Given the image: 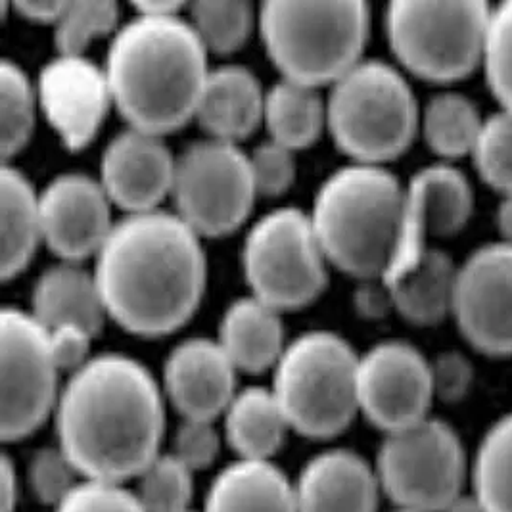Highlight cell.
I'll return each instance as SVG.
<instances>
[{"label": "cell", "mask_w": 512, "mask_h": 512, "mask_svg": "<svg viewBox=\"0 0 512 512\" xmlns=\"http://www.w3.org/2000/svg\"><path fill=\"white\" fill-rule=\"evenodd\" d=\"M52 417L56 445L85 480H137L162 453V388L142 363L121 353L94 355L70 374Z\"/></svg>", "instance_id": "6da1fadb"}, {"label": "cell", "mask_w": 512, "mask_h": 512, "mask_svg": "<svg viewBox=\"0 0 512 512\" xmlns=\"http://www.w3.org/2000/svg\"><path fill=\"white\" fill-rule=\"evenodd\" d=\"M175 211L129 213L96 254L94 280L108 317L139 336L187 323L206 288V254Z\"/></svg>", "instance_id": "7a4b0ae2"}, {"label": "cell", "mask_w": 512, "mask_h": 512, "mask_svg": "<svg viewBox=\"0 0 512 512\" xmlns=\"http://www.w3.org/2000/svg\"><path fill=\"white\" fill-rule=\"evenodd\" d=\"M104 70L129 127L158 137L196 117L211 71L208 50L181 14H137L119 27Z\"/></svg>", "instance_id": "3957f363"}, {"label": "cell", "mask_w": 512, "mask_h": 512, "mask_svg": "<svg viewBox=\"0 0 512 512\" xmlns=\"http://www.w3.org/2000/svg\"><path fill=\"white\" fill-rule=\"evenodd\" d=\"M405 185L384 165L351 163L317 190L309 213L326 261L359 280L382 279L403 223Z\"/></svg>", "instance_id": "277c9868"}, {"label": "cell", "mask_w": 512, "mask_h": 512, "mask_svg": "<svg viewBox=\"0 0 512 512\" xmlns=\"http://www.w3.org/2000/svg\"><path fill=\"white\" fill-rule=\"evenodd\" d=\"M257 20L282 79L317 89L336 83L363 60L371 8L361 0H271L259 6Z\"/></svg>", "instance_id": "5b68a950"}, {"label": "cell", "mask_w": 512, "mask_h": 512, "mask_svg": "<svg viewBox=\"0 0 512 512\" xmlns=\"http://www.w3.org/2000/svg\"><path fill=\"white\" fill-rule=\"evenodd\" d=\"M326 127L355 163L401 156L420 131V108L403 73L384 60H361L330 85Z\"/></svg>", "instance_id": "8992f818"}, {"label": "cell", "mask_w": 512, "mask_h": 512, "mask_svg": "<svg viewBox=\"0 0 512 512\" xmlns=\"http://www.w3.org/2000/svg\"><path fill=\"white\" fill-rule=\"evenodd\" d=\"M357 367L359 355L334 332L311 330L286 344L271 392L290 430L311 440L342 434L359 413Z\"/></svg>", "instance_id": "52a82bcc"}, {"label": "cell", "mask_w": 512, "mask_h": 512, "mask_svg": "<svg viewBox=\"0 0 512 512\" xmlns=\"http://www.w3.org/2000/svg\"><path fill=\"white\" fill-rule=\"evenodd\" d=\"M489 14L484 0H396L386 6V39L405 70L453 83L482 68Z\"/></svg>", "instance_id": "ba28073f"}, {"label": "cell", "mask_w": 512, "mask_h": 512, "mask_svg": "<svg viewBox=\"0 0 512 512\" xmlns=\"http://www.w3.org/2000/svg\"><path fill=\"white\" fill-rule=\"evenodd\" d=\"M374 470L382 495L396 511L443 512L465 493L470 461L465 445L445 420H420L384 436Z\"/></svg>", "instance_id": "9c48e42d"}, {"label": "cell", "mask_w": 512, "mask_h": 512, "mask_svg": "<svg viewBox=\"0 0 512 512\" xmlns=\"http://www.w3.org/2000/svg\"><path fill=\"white\" fill-rule=\"evenodd\" d=\"M326 257L309 213H265L244 240L242 267L252 296L279 311L300 309L326 286Z\"/></svg>", "instance_id": "30bf717a"}, {"label": "cell", "mask_w": 512, "mask_h": 512, "mask_svg": "<svg viewBox=\"0 0 512 512\" xmlns=\"http://www.w3.org/2000/svg\"><path fill=\"white\" fill-rule=\"evenodd\" d=\"M257 190L250 158L234 142H192L177 156L171 198L198 236H225L250 215Z\"/></svg>", "instance_id": "8fae6325"}, {"label": "cell", "mask_w": 512, "mask_h": 512, "mask_svg": "<svg viewBox=\"0 0 512 512\" xmlns=\"http://www.w3.org/2000/svg\"><path fill=\"white\" fill-rule=\"evenodd\" d=\"M60 371L48 346V330L31 313H0V436L20 442L54 415Z\"/></svg>", "instance_id": "7c38bea8"}, {"label": "cell", "mask_w": 512, "mask_h": 512, "mask_svg": "<svg viewBox=\"0 0 512 512\" xmlns=\"http://www.w3.org/2000/svg\"><path fill=\"white\" fill-rule=\"evenodd\" d=\"M434 399L430 361L415 346L388 340L359 355V413L384 434L428 419Z\"/></svg>", "instance_id": "4fadbf2b"}, {"label": "cell", "mask_w": 512, "mask_h": 512, "mask_svg": "<svg viewBox=\"0 0 512 512\" xmlns=\"http://www.w3.org/2000/svg\"><path fill=\"white\" fill-rule=\"evenodd\" d=\"M451 317L474 350L511 357V244H482L459 265Z\"/></svg>", "instance_id": "5bb4252c"}, {"label": "cell", "mask_w": 512, "mask_h": 512, "mask_svg": "<svg viewBox=\"0 0 512 512\" xmlns=\"http://www.w3.org/2000/svg\"><path fill=\"white\" fill-rule=\"evenodd\" d=\"M472 210L474 192L461 169L445 162L420 167L405 185L401 233L382 280L388 284L407 273L430 248L428 240L465 229Z\"/></svg>", "instance_id": "9a60e30c"}, {"label": "cell", "mask_w": 512, "mask_h": 512, "mask_svg": "<svg viewBox=\"0 0 512 512\" xmlns=\"http://www.w3.org/2000/svg\"><path fill=\"white\" fill-rule=\"evenodd\" d=\"M35 91L48 123L70 150L96 137L114 104L106 70L83 54L52 58L39 71Z\"/></svg>", "instance_id": "2e32d148"}, {"label": "cell", "mask_w": 512, "mask_h": 512, "mask_svg": "<svg viewBox=\"0 0 512 512\" xmlns=\"http://www.w3.org/2000/svg\"><path fill=\"white\" fill-rule=\"evenodd\" d=\"M39 210L43 242L68 263L96 257L116 225L106 190L83 173L54 177L39 194Z\"/></svg>", "instance_id": "e0dca14e"}, {"label": "cell", "mask_w": 512, "mask_h": 512, "mask_svg": "<svg viewBox=\"0 0 512 512\" xmlns=\"http://www.w3.org/2000/svg\"><path fill=\"white\" fill-rule=\"evenodd\" d=\"M175 163L162 137L129 127L104 148L100 185L127 215L158 210L163 198L171 196Z\"/></svg>", "instance_id": "ac0fdd59"}, {"label": "cell", "mask_w": 512, "mask_h": 512, "mask_svg": "<svg viewBox=\"0 0 512 512\" xmlns=\"http://www.w3.org/2000/svg\"><path fill=\"white\" fill-rule=\"evenodd\" d=\"M236 367L208 338H190L175 346L163 365V392L183 419L223 417L236 396Z\"/></svg>", "instance_id": "d6986e66"}, {"label": "cell", "mask_w": 512, "mask_h": 512, "mask_svg": "<svg viewBox=\"0 0 512 512\" xmlns=\"http://www.w3.org/2000/svg\"><path fill=\"white\" fill-rule=\"evenodd\" d=\"M294 488L298 512H378L382 497L374 465L350 449L311 457Z\"/></svg>", "instance_id": "ffe728a7"}, {"label": "cell", "mask_w": 512, "mask_h": 512, "mask_svg": "<svg viewBox=\"0 0 512 512\" xmlns=\"http://www.w3.org/2000/svg\"><path fill=\"white\" fill-rule=\"evenodd\" d=\"M265 91L244 66L227 64L210 71L196 119L210 139H246L263 121Z\"/></svg>", "instance_id": "44dd1931"}, {"label": "cell", "mask_w": 512, "mask_h": 512, "mask_svg": "<svg viewBox=\"0 0 512 512\" xmlns=\"http://www.w3.org/2000/svg\"><path fill=\"white\" fill-rule=\"evenodd\" d=\"M202 512H298L296 488L273 461L236 459L211 480Z\"/></svg>", "instance_id": "7402d4cb"}, {"label": "cell", "mask_w": 512, "mask_h": 512, "mask_svg": "<svg viewBox=\"0 0 512 512\" xmlns=\"http://www.w3.org/2000/svg\"><path fill=\"white\" fill-rule=\"evenodd\" d=\"M31 315L47 330L79 326L96 336L108 313L94 275L79 263L62 261L48 267L35 282Z\"/></svg>", "instance_id": "603a6c76"}, {"label": "cell", "mask_w": 512, "mask_h": 512, "mask_svg": "<svg viewBox=\"0 0 512 512\" xmlns=\"http://www.w3.org/2000/svg\"><path fill=\"white\" fill-rule=\"evenodd\" d=\"M217 342L236 371L257 374L275 369L286 350L279 309L256 296L236 300L223 313Z\"/></svg>", "instance_id": "cb8c5ba5"}, {"label": "cell", "mask_w": 512, "mask_h": 512, "mask_svg": "<svg viewBox=\"0 0 512 512\" xmlns=\"http://www.w3.org/2000/svg\"><path fill=\"white\" fill-rule=\"evenodd\" d=\"M459 265L438 248H428L390 288L397 313L411 325H440L453 311Z\"/></svg>", "instance_id": "d4e9b609"}, {"label": "cell", "mask_w": 512, "mask_h": 512, "mask_svg": "<svg viewBox=\"0 0 512 512\" xmlns=\"http://www.w3.org/2000/svg\"><path fill=\"white\" fill-rule=\"evenodd\" d=\"M43 240L39 194L24 173L8 163L0 173V275L18 277Z\"/></svg>", "instance_id": "484cf974"}, {"label": "cell", "mask_w": 512, "mask_h": 512, "mask_svg": "<svg viewBox=\"0 0 512 512\" xmlns=\"http://www.w3.org/2000/svg\"><path fill=\"white\" fill-rule=\"evenodd\" d=\"M223 430L238 459L273 461L290 424L271 388L250 386L238 390L223 413Z\"/></svg>", "instance_id": "4316f807"}, {"label": "cell", "mask_w": 512, "mask_h": 512, "mask_svg": "<svg viewBox=\"0 0 512 512\" xmlns=\"http://www.w3.org/2000/svg\"><path fill=\"white\" fill-rule=\"evenodd\" d=\"M263 123L271 140L296 152L319 139L326 127V102L317 89L280 79L265 91Z\"/></svg>", "instance_id": "83f0119b"}, {"label": "cell", "mask_w": 512, "mask_h": 512, "mask_svg": "<svg viewBox=\"0 0 512 512\" xmlns=\"http://www.w3.org/2000/svg\"><path fill=\"white\" fill-rule=\"evenodd\" d=\"M482 123L478 106L461 93L436 94L420 110V131L428 148L449 162L472 154Z\"/></svg>", "instance_id": "f1b7e54d"}, {"label": "cell", "mask_w": 512, "mask_h": 512, "mask_svg": "<svg viewBox=\"0 0 512 512\" xmlns=\"http://www.w3.org/2000/svg\"><path fill=\"white\" fill-rule=\"evenodd\" d=\"M472 493L488 512H512V411L495 420L470 461Z\"/></svg>", "instance_id": "f546056e"}, {"label": "cell", "mask_w": 512, "mask_h": 512, "mask_svg": "<svg viewBox=\"0 0 512 512\" xmlns=\"http://www.w3.org/2000/svg\"><path fill=\"white\" fill-rule=\"evenodd\" d=\"M37 91L12 60L0 64V148L4 163L20 154L33 135Z\"/></svg>", "instance_id": "4dcf8cb0"}, {"label": "cell", "mask_w": 512, "mask_h": 512, "mask_svg": "<svg viewBox=\"0 0 512 512\" xmlns=\"http://www.w3.org/2000/svg\"><path fill=\"white\" fill-rule=\"evenodd\" d=\"M190 24L208 52L231 54L254 27V8L244 0H198L188 6Z\"/></svg>", "instance_id": "1f68e13d"}, {"label": "cell", "mask_w": 512, "mask_h": 512, "mask_svg": "<svg viewBox=\"0 0 512 512\" xmlns=\"http://www.w3.org/2000/svg\"><path fill=\"white\" fill-rule=\"evenodd\" d=\"M135 493L146 512L190 511L194 472L173 453H160L137 476Z\"/></svg>", "instance_id": "d6a6232c"}, {"label": "cell", "mask_w": 512, "mask_h": 512, "mask_svg": "<svg viewBox=\"0 0 512 512\" xmlns=\"http://www.w3.org/2000/svg\"><path fill=\"white\" fill-rule=\"evenodd\" d=\"M119 6L112 0L68 2L60 20L54 24V43L58 54L81 56L85 47L116 29Z\"/></svg>", "instance_id": "836d02e7"}, {"label": "cell", "mask_w": 512, "mask_h": 512, "mask_svg": "<svg viewBox=\"0 0 512 512\" xmlns=\"http://www.w3.org/2000/svg\"><path fill=\"white\" fill-rule=\"evenodd\" d=\"M470 158L489 188L503 196L512 194V112L499 110L484 117Z\"/></svg>", "instance_id": "e575fe53"}, {"label": "cell", "mask_w": 512, "mask_h": 512, "mask_svg": "<svg viewBox=\"0 0 512 512\" xmlns=\"http://www.w3.org/2000/svg\"><path fill=\"white\" fill-rule=\"evenodd\" d=\"M482 70L491 96L512 112V0L491 6Z\"/></svg>", "instance_id": "d590c367"}, {"label": "cell", "mask_w": 512, "mask_h": 512, "mask_svg": "<svg viewBox=\"0 0 512 512\" xmlns=\"http://www.w3.org/2000/svg\"><path fill=\"white\" fill-rule=\"evenodd\" d=\"M83 478L71 465L70 459L64 455V451L54 447L39 449L27 463V484L33 491V495L50 505L52 509L75 488Z\"/></svg>", "instance_id": "8d00e7d4"}, {"label": "cell", "mask_w": 512, "mask_h": 512, "mask_svg": "<svg viewBox=\"0 0 512 512\" xmlns=\"http://www.w3.org/2000/svg\"><path fill=\"white\" fill-rule=\"evenodd\" d=\"M54 512H146L133 489L117 482L81 480Z\"/></svg>", "instance_id": "74e56055"}, {"label": "cell", "mask_w": 512, "mask_h": 512, "mask_svg": "<svg viewBox=\"0 0 512 512\" xmlns=\"http://www.w3.org/2000/svg\"><path fill=\"white\" fill-rule=\"evenodd\" d=\"M257 196H280L296 179L294 152L275 140H267L248 156Z\"/></svg>", "instance_id": "f35d334b"}, {"label": "cell", "mask_w": 512, "mask_h": 512, "mask_svg": "<svg viewBox=\"0 0 512 512\" xmlns=\"http://www.w3.org/2000/svg\"><path fill=\"white\" fill-rule=\"evenodd\" d=\"M221 449V436L211 420L183 419L173 438V455L192 470L210 468Z\"/></svg>", "instance_id": "ab89813d"}, {"label": "cell", "mask_w": 512, "mask_h": 512, "mask_svg": "<svg viewBox=\"0 0 512 512\" xmlns=\"http://www.w3.org/2000/svg\"><path fill=\"white\" fill-rule=\"evenodd\" d=\"M434 396L445 403L465 399L474 382V367L461 351H442L430 361Z\"/></svg>", "instance_id": "60d3db41"}, {"label": "cell", "mask_w": 512, "mask_h": 512, "mask_svg": "<svg viewBox=\"0 0 512 512\" xmlns=\"http://www.w3.org/2000/svg\"><path fill=\"white\" fill-rule=\"evenodd\" d=\"M93 338L91 332L79 326H58L54 330H48V346L56 369L70 376L85 367L93 359Z\"/></svg>", "instance_id": "b9f144b4"}, {"label": "cell", "mask_w": 512, "mask_h": 512, "mask_svg": "<svg viewBox=\"0 0 512 512\" xmlns=\"http://www.w3.org/2000/svg\"><path fill=\"white\" fill-rule=\"evenodd\" d=\"M355 309L367 319H380L394 309L390 288L382 279L361 280L353 296Z\"/></svg>", "instance_id": "7bdbcfd3"}, {"label": "cell", "mask_w": 512, "mask_h": 512, "mask_svg": "<svg viewBox=\"0 0 512 512\" xmlns=\"http://www.w3.org/2000/svg\"><path fill=\"white\" fill-rule=\"evenodd\" d=\"M68 2L64 0H22L14 2V10L27 20L39 24H56Z\"/></svg>", "instance_id": "ee69618b"}, {"label": "cell", "mask_w": 512, "mask_h": 512, "mask_svg": "<svg viewBox=\"0 0 512 512\" xmlns=\"http://www.w3.org/2000/svg\"><path fill=\"white\" fill-rule=\"evenodd\" d=\"M0 472V512H16L18 507V474L10 457H2Z\"/></svg>", "instance_id": "f6af8a7d"}, {"label": "cell", "mask_w": 512, "mask_h": 512, "mask_svg": "<svg viewBox=\"0 0 512 512\" xmlns=\"http://www.w3.org/2000/svg\"><path fill=\"white\" fill-rule=\"evenodd\" d=\"M185 2H175V0H150V2H137L135 10L140 16H179L185 10Z\"/></svg>", "instance_id": "bcb514c9"}, {"label": "cell", "mask_w": 512, "mask_h": 512, "mask_svg": "<svg viewBox=\"0 0 512 512\" xmlns=\"http://www.w3.org/2000/svg\"><path fill=\"white\" fill-rule=\"evenodd\" d=\"M495 225L501 236V242L512 246V194L501 198L495 213Z\"/></svg>", "instance_id": "7dc6e473"}, {"label": "cell", "mask_w": 512, "mask_h": 512, "mask_svg": "<svg viewBox=\"0 0 512 512\" xmlns=\"http://www.w3.org/2000/svg\"><path fill=\"white\" fill-rule=\"evenodd\" d=\"M443 512H488L486 507L478 501V497L470 491V493H463L461 497H457L447 509Z\"/></svg>", "instance_id": "c3c4849f"}, {"label": "cell", "mask_w": 512, "mask_h": 512, "mask_svg": "<svg viewBox=\"0 0 512 512\" xmlns=\"http://www.w3.org/2000/svg\"><path fill=\"white\" fill-rule=\"evenodd\" d=\"M187 512H198V511H194V509H190V511H187ZM202 512V511H200Z\"/></svg>", "instance_id": "681fc988"}, {"label": "cell", "mask_w": 512, "mask_h": 512, "mask_svg": "<svg viewBox=\"0 0 512 512\" xmlns=\"http://www.w3.org/2000/svg\"><path fill=\"white\" fill-rule=\"evenodd\" d=\"M392 512H405V511H392Z\"/></svg>", "instance_id": "f907efd6"}]
</instances>
